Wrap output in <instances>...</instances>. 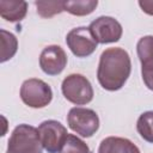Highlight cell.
<instances>
[{"mask_svg": "<svg viewBox=\"0 0 153 153\" xmlns=\"http://www.w3.org/2000/svg\"><path fill=\"white\" fill-rule=\"evenodd\" d=\"M1 33V57H0V62H6L7 60L12 59L14 56V54L17 53L18 49V39L17 37L1 29L0 30Z\"/></svg>", "mask_w": 153, "mask_h": 153, "instance_id": "obj_14", "label": "cell"}, {"mask_svg": "<svg viewBox=\"0 0 153 153\" xmlns=\"http://www.w3.org/2000/svg\"><path fill=\"white\" fill-rule=\"evenodd\" d=\"M98 153H140V149L126 137L109 136L99 143Z\"/></svg>", "mask_w": 153, "mask_h": 153, "instance_id": "obj_11", "label": "cell"}, {"mask_svg": "<svg viewBox=\"0 0 153 153\" xmlns=\"http://www.w3.org/2000/svg\"><path fill=\"white\" fill-rule=\"evenodd\" d=\"M67 65V55L60 45H48L39 55V67L48 75L60 74Z\"/></svg>", "mask_w": 153, "mask_h": 153, "instance_id": "obj_9", "label": "cell"}, {"mask_svg": "<svg viewBox=\"0 0 153 153\" xmlns=\"http://www.w3.org/2000/svg\"><path fill=\"white\" fill-rule=\"evenodd\" d=\"M37 13L43 18H50L65 11V1H36Z\"/></svg>", "mask_w": 153, "mask_h": 153, "instance_id": "obj_16", "label": "cell"}, {"mask_svg": "<svg viewBox=\"0 0 153 153\" xmlns=\"http://www.w3.org/2000/svg\"><path fill=\"white\" fill-rule=\"evenodd\" d=\"M20 98L23 103L33 109L47 106L53 99L51 87L41 79L31 78L20 86Z\"/></svg>", "mask_w": 153, "mask_h": 153, "instance_id": "obj_4", "label": "cell"}, {"mask_svg": "<svg viewBox=\"0 0 153 153\" xmlns=\"http://www.w3.org/2000/svg\"><path fill=\"white\" fill-rule=\"evenodd\" d=\"M61 91L65 98L75 104L85 105L93 99V88L90 80L81 74H69L61 85Z\"/></svg>", "mask_w": 153, "mask_h": 153, "instance_id": "obj_3", "label": "cell"}, {"mask_svg": "<svg viewBox=\"0 0 153 153\" xmlns=\"http://www.w3.org/2000/svg\"><path fill=\"white\" fill-rule=\"evenodd\" d=\"M136 130L145 141L153 143V111H146L140 115L136 122Z\"/></svg>", "mask_w": 153, "mask_h": 153, "instance_id": "obj_15", "label": "cell"}, {"mask_svg": "<svg viewBox=\"0 0 153 153\" xmlns=\"http://www.w3.org/2000/svg\"><path fill=\"white\" fill-rule=\"evenodd\" d=\"M139 6L141 7V10L149 14V16H153V1H149V0H140L139 1Z\"/></svg>", "mask_w": 153, "mask_h": 153, "instance_id": "obj_18", "label": "cell"}, {"mask_svg": "<svg viewBox=\"0 0 153 153\" xmlns=\"http://www.w3.org/2000/svg\"><path fill=\"white\" fill-rule=\"evenodd\" d=\"M43 146L37 128L29 124L17 126L7 143L6 153H42Z\"/></svg>", "mask_w": 153, "mask_h": 153, "instance_id": "obj_2", "label": "cell"}, {"mask_svg": "<svg viewBox=\"0 0 153 153\" xmlns=\"http://www.w3.org/2000/svg\"><path fill=\"white\" fill-rule=\"evenodd\" d=\"M136 53L141 62V75L147 88L153 91V36H143L136 44Z\"/></svg>", "mask_w": 153, "mask_h": 153, "instance_id": "obj_10", "label": "cell"}, {"mask_svg": "<svg viewBox=\"0 0 153 153\" xmlns=\"http://www.w3.org/2000/svg\"><path fill=\"white\" fill-rule=\"evenodd\" d=\"M98 5L97 0H74L65 1V11L73 16L82 17L92 13Z\"/></svg>", "mask_w": 153, "mask_h": 153, "instance_id": "obj_13", "label": "cell"}, {"mask_svg": "<svg viewBox=\"0 0 153 153\" xmlns=\"http://www.w3.org/2000/svg\"><path fill=\"white\" fill-rule=\"evenodd\" d=\"M130 72V56L123 48H108L102 53L97 69V79L104 90L117 91L122 88Z\"/></svg>", "mask_w": 153, "mask_h": 153, "instance_id": "obj_1", "label": "cell"}, {"mask_svg": "<svg viewBox=\"0 0 153 153\" xmlns=\"http://www.w3.org/2000/svg\"><path fill=\"white\" fill-rule=\"evenodd\" d=\"M68 127L82 137H91L99 128V117L92 109L75 106L67 115Z\"/></svg>", "mask_w": 153, "mask_h": 153, "instance_id": "obj_5", "label": "cell"}, {"mask_svg": "<svg viewBox=\"0 0 153 153\" xmlns=\"http://www.w3.org/2000/svg\"><path fill=\"white\" fill-rule=\"evenodd\" d=\"M88 29L97 43L100 44L115 43L120 41L123 33L122 25L115 18L106 16H102L92 20Z\"/></svg>", "mask_w": 153, "mask_h": 153, "instance_id": "obj_7", "label": "cell"}, {"mask_svg": "<svg viewBox=\"0 0 153 153\" xmlns=\"http://www.w3.org/2000/svg\"><path fill=\"white\" fill-rule=\"evenodd\" d=\"M37 130L43 148L48 153H60L68 135L66 127L59 121L48 120L42 122Z\"/></svg>", "mask_w": 153, "mask_h": 153, "instance_id": "obj_6", "label": "cell"}, {"mask_svg": "<svg viewBox=\"0 0 153 153\" xmlns=\"http://www.w3.org/2000/svg\"><path fill=\"white\" fill-rule=\"evenodd\" d=\"M27 12L26 1L22 0H0V16L7 22H20Z\"/></svg>", "mask_w": 153, "mask_h": 153, "instance_id": "obj_12", "label": "cell"}, {"mask_svg": "<svg viewBox=\"0 0 153 153\" xmlns=\"http://www.w3.org/2000/svg\"><path fill=\"white\" fill-rule=\"evenodd\" d=\"M66 43L73 55L76 57H87L97 48V41L93 38L91 31L86 26L72 29L66 36Z\"/></svg>", "mask_w": 153, "mask_h": 153, "instance_id": "obj_8", "label": "cell"}, {"mask_svg": "<svg viewBox=\"0 0 153 153\" xmlns=\"http://www.w3.org/2000/svg\"><path fill=\"white\" fill-rule=\"evenodd\" d=\"M60 153H91L88 146L74 134H68Z\"/></svg>", "mask_w": 153, "mask_h": 153, "instance_id": "obj_17", "label": "cell"}]
</instances>
